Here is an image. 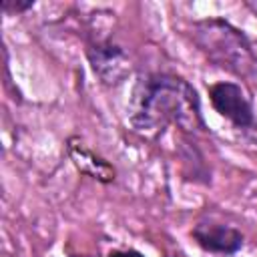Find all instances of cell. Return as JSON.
I'll return each mask as SVG.
<instances>
[{
    "label": "cell",
    "instance_id": "cell-4",
    "mask_svg": "<svg viewBox=\"0 0 257 257\" xmlns=\"http://www.w3.org/2000/svg\"><path fill=\"white\" fill-rule=\"evenodd\" d=\"M193 239L197 245L209 253L233 255L243 247V235L221 223H199L193 229Z\"/></svg>",
    "mask_w": 257,
    "mask_h": 257
},
{
    "label": "cell",
    "instance_id": "cell-2",
    "mask_svg": "<svg viewBox=\"0 0 257 257\" xmlns=\"http://www.w3.org/2000/svg\"><path fill=\"white\" fill-rule=\"evenodd\" d=\"M197 44L219 66L235 74H251L255 68V56L247 38L223 20H205L197 24Z\"/></svg>",
    "mask_w": 257,
    "mask_h": 257
},
{
    "label": "cell",
    "instance_id": "cell-6",
    "mask_svg": "<svg viewBox=\"0 0 257 257\" xmlns=\"http://www.w3.org/2000/svg\"><path fill=\"white\" fill-rule=\"evenodd\" d=\"M68 153L74 159V165L82 173H88L90 177H94L98 181H104V183H110L114 179V169L106 161H102L100 157H96L92 151H88L76 139H70L68 141Z\"/></svg>",
    "mask_w": 257,
    "mask_h": 257
},
{
    "label": "cell",
    "instance_id": "cell-1",
    "mask_svg": "<svg viewBox=\"0 0 257 257\" xmlns=\"http://www.w3.org/2000/svg\"><path fill=\"white\" fill-rule=\"evenodd\" d=\"M128 118L141 133H159L171 122L183 131L205 128L197 90L173 74L143 76L133 90Z\"/></svg>",
    "mask_w": 257,
    "mask_h": 257
},
{
    "label": "cell",
    "instance_id": "cell-3",
    "mask_svg": "<svg viewBox=\"0 0 257 257\" xmlns=\"http://www.w3.org/2000/svg\"><path fill=\"white\" fill-rule=\"evenodd\" d=\"M211 102L215 110L229 118L235 126L245 128L253 124V108L249 98L245 96L243 88L235 82H217L209 88Z\"/></svg>",
    "mask_w": 257,
    "mask_h": 257
},
{
    "label": "cell",
    "instance_id": "cell-5",
    "mask_svg": "<svg viewBox=\"0 0 257 257\" xmlns=\"http://www.w3.org/2000/svg\"><path fill=\"white\" fill-rule=\"evenodd\" d=\"M88 58L92 62L94 72L104 80V82H120L122 76L126 74V64L120 48L102 44L94 46L88 50Z\"/></svg>",
    "mask_w": 257,
    "mask_h": 257
},
{
    "label": "cell",
    "instance_id": "cell-7",
    "mask_svg": "<svg viewBox=\"0 0 257 257\" xmlns=\"http://www.w3.org/2000/svg\"><path fill=\"white\" fill-rule=\"evenodd\" d=\"M108 257H143V253H139L135 249H128V251H110Z\"/></svg>",
    "mask_w": 257,
    "mask_h": 257
}]
</instances>
